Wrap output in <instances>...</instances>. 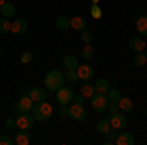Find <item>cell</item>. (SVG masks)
Masks as SVG:
<instances>
[{"label": "cell", "instance_id": "obj_10", "mask_svg": "<svg viewBox=\"0 0 147 145\" xmlns=\"http://www.w3.org/2000/svg\"><path fill=\"white\" fill-rule=\"evenodd\" d=\"M127 45H129V49L131 51H145V39H143V35H134V37H129V41H127Z\"/></svg>", "mask_w": 147, "mask_h": 145}, {"label": "cell", "instance_id": "obj_22", "mask_svg": "<svg viewBox=\"0 0 147 145\" xmlns=\"http://www.w3.org/2000/svg\"><path fill=\"white\" fill-rule=\"evenodd\" d=\"M110 88V82L106 80V78H96L94 80V92H102V94H106Z\"/></svg>", "mask_w": 147, "mask_h": 145}, {"label": "cell", "instance_id": "obj_41", "mask_svg": "<svg viewBox=\"0 0 147 145\" xmlns=\"http://www.w3.org/2000/svg\"><path fill=\"white\" fill-rule=\"evenodd\" d=\"M0 57H2V51H0Z\"/></svg>", "mask_w": 147, "mask_h": 145}, {"label": "cell", "instance_id": "obj_26", "mask_svg": "<svg viewBox=\"0 0 147 145\" xmlns=\"http://www.w3.org/2000/svg\"><path fill=\"white\" fill-rule=\"evenodd\" d=\"M80 55H82V59H92L94 57V45L92 43H84V47H82V51H80Z\"/></svg>", "mask_w": 147, "mask_h": 145}, {"label": "cell", "instance_id": "obj_21", "mask_svg": "<svg viewBox=\"0 0 147 145\" xmlns=\"http://www.w3.org/2000/svg\"><path fill=\"white\" fill-rule=\"evenodd\" d=\"M55 28L61 30V32L71 30V18H69V16H59V18L55 20Z\"/></svg>", "mask_w": 147, "mask_h": 145}, {"label": "cell", "instance_id": "obj_39", "mask_svg": "<svg viewBox=\"0 0 147 145\" xmlns=\"http://www.w3.org/2000/svg\"><path fill=\"white\" fill-rule=\"evenodd\" d=\"M4 2H6V0H0V6H2V4H4Z\"/></svg>", "mask_w": 147, "mask_h": 145}, {"label": "cell", "instance_id": "obj_42", "mask_svg": "<svg viewBox=\"0 0 147 145\" xmlns=\"http://www.w3.org/2000/svg\"><path fill=\"white\" fill-rule=\"evenodd\" d=\"M145 116H147V110H145Z\"/></svg>", "mask_w": 147, "mask_h": 145}, {"label": "cell", "instance_id": "obj_6", "mask_svg": "<svg viewBox=\"0 0 147 145\" xmlns=\"http://www.w3.org/2000/svg\"><path fill=\"white\" fill-rule=\"evenodd\" d=\"M16 123H18V129H32L35 123V118L32 116V112H24V114H18Z\"/></svg>", "mask_w": 147, "mask_h": 145}, {"label": "cell", "instance_id": "obj_30", "mask_svg": "<svg viewBox=\"0 0 147 145\" xmlns=\"http://www.w3.org/2000/svg\"><path fill=\"white\" fill-rule=\"evenodd\" d=\"M4 127L8 129V132H14V129H18V123H16V118L10 116V118H6V122H4Z\"/></svg>", "mask_w": 147, "mask_h": 145}, {"label": "cell", "instance_id": "obj_7", "mask_svg": "<svg viewBox=\"0 0 147 145\" xmlns=\"http://www.w3.org/2000/svg\"><path fill=\"white\" fill-rule=\"evenodd\" d=\"M55 94H57V102L59 104H71L73 102V96H75V92H73L71 86H61Z\"/></svg>", "mask_w": 147, "mask_h": 145}, {"label": "cell", "instance_id": "obj_14", "mask_svg": "<svg viewBox=\"0 0 147 145\" xmlns=\"http://www.w3.org/2000/svg\"><path fill=\"white\" fill-rule=\"evenodd\" d=\"M116 143H118V145H134V143H136V137H134V135L129 134V132L122 129V132H118Z\"/></svg>", "mask_w": 147, "mask_h": 145}, {"label": "cell", "instance_id": "obj_9", "mask_svg": "<svg viewBox=\"0 0 147 145\" xmlns=\"http://www.w3.org/2000/svg\"><path fill=\"white\" fill-rule=\"evenodd\" d=\"M10 32L16 34V35L26 34V32H28V20H26V18H16V20L12 22V26H10Z\"/></svg>", "mask_w": 147, "mask_h": 145}, {"label": "cell", "instance_id": "obj_33", "mask_svg": "<svg viewBox=\"0 0 147 145\" xmlns=\"http://www.w3.org/2000/svg\"><path fill=\"white\" fill-rule=\"evenodd\" d=\"M0 145H14V137L8 134H0Z\"/></svg>", "mask_w": 147, "mask_h": 145}, {"label": "cell", "instance_id": "obj_31", "mask_svg": "<svg viewBox=\"0 0 147 145\" xmlns=\"http://www.w3.org/2000/svg\"><path fill=\"white\" fill-rule=\"evenodd\" d=\"M80 39H82L84 43H92L94 34H92V32H88V30H82V32H80Z\"/></svg>", "mask_w": 147, "mask_h": 145}, {"label": "cell", "instance_id": "obj_36", "mask_svg": "<svg viewBox=\"0 0 147 145\" xmlns=\"http://www.w3.org/2000/svg\"><path fill=\"white\" fill-rule=\"evenodd\" d=\"M32 59H34V53H32V51H26V53H22V63H24V65L32 63Z\"/></svg>", "mask_w": 147, "mask_h": 145}, {"label": "cell", "instance_id": "obj_5", "mask_svg": "<svg viewBox=\"0 0 147 145\" xmlns=\"http://www.w3.org/2000/svg\"><path fill=\"white\" fill-rule=\"evenodd\" d=\"M108 120H110V127L118 129V132H122V129L127 127V118H125L124 112H116V114H112Z\"/></svg>", "mask_w": 147, "mask_h": 145}, {"label": "cell", "instance_id": "obj_12", "mask_svg": "<svg viewBox=\"0 0 147 145\" xmlns=\"http://www.w3.org/2000/svg\"><path fill=\"white\" fill-rule=\"evenodd\" d=\"M32 106H34V100H32L30 96H20V100L16 102V112H18V114L32 112Z\"/></svg>", "mask_w": 147, "mask_h": 145}, {"label": "cell", "instance_id": "obj_18", "mask_svg": "<svg viewBox=\"0 0 147 145\" xmlns=\"http://www.w3.org/2000/svg\"><path fill=\"white\" fill-rule=\"evenodd\" d=\"M14 14H16V6H14L12 2L6 0V2L0 6V16H4V18H12Z\"/></svg>", "mask_w": 147, "mask_h": 145}, {"label": "cell", "instance_id": "obj_11", "mask_svg": "<svg viewBox=\"0 0 147 145\" xmlns=\"http://www.w3.org/2000/svg\"><path fill=\"white\" fill-rule=\"evenodd\" d=\"M77 75H79V80H90L94 77V69L88 63H82V65L77 67Z\"/></svg>", "mask_w": 147, "mask_h": 145}, {"label": "cell", "instance_id": "obj_2", "mask_svg": "<svg viewBox=\"0 0 147 145\" xmlns=\"http://www.w3.org/2000/svg\"><path fill=\"white\" fill-rule=\"evenodd\" d=\"M43 82H45V88H47V92H57V90H59L61 86H63V82H65V75H63L61 71L53 69V71H49V73L45 75Z\"/></svg>", "mask_w": 147, "mask_h": 145}, {"label": "cell", "instance_id": "obj_24", "mask_svg": "<svg viewBox=\"0 0 147 145\" xmlns=\"http://www.w3.org/2000/svg\"><path fill=\"white\" fill-rule=\"evenodd\" d=\"M108 129H110V120H108V118H100V120L96 122V132L104 135Z\"/></svg>", "mask_w": 147, "mask_h": 145}, {"label": "cell", "instance_id": "obj_37", "mask_svg": "<svg viewBox=\"0 0 147 145\" xmlns=\"http://www.w3.org/2000/svg\"><path fill=\"white\" fill-rule=\"evenodd\" d=\"M84 100H86V98H84V96H82L80 92H79V94H75V96H73V102H77V104H82Z\"/></svg>", "mask_w": 147, "mask_h": 145}, {"label": "cell", "instance_id": "obj_27", "mask_svg": "<svg viewBox=\"0 0 147 145\" xmlns=\"http://www.w3.org/2000/svg\"><path fill=\"white\" fill-rule=\"evenodd\" d=\"M106 98L110 102H118L120 98H122V92L118 88H108V92H106Z\"/></svg>", "mask_w": 147, "mask_h": 145}, {"label": "cell", "instance_id": "obj_17", "mask_svg": "<svg viewBox=\"0 0 147 145\" xmlns=\"http://www.w3.org/2000/svg\"><path fill=\"white\" fill-rule=\"evenodd\" d=\"M79 92L84 96V98H90L92 94H94V82H90V80H82Z\"/></svg>", "mask_w": 147, "mask_h": 145}, {"label": "cell", "instance_id": "obj_25", "mask_svg": "<svg viewBox=\"0 0 147 145\" xmlns=\"http://www.w3.org/2000/svg\"><path fill=\"white\" fill-rule=\"evenodd\" d=\"M116 137H118V129L110 127V129L104 134V145H112V143H116Z\"/></svg>", "mask_w": 147, "mask_h": 145}, {"label": "cell", "instance_id": "obj_15", "mask_svg": "<svg viewBox=\"0 0 147 145\" xmlns=\"http://www.w3.org/2000/svg\"><path fill=\"white\" fill-rule=\"evenodd\" d=\"M118 108H120V112H124V114H129V112L134 110V100L127 98V96H122L118 100Z\"/></svg>", "mask_w": 147, "mask_h": 145}, {"label": "cell", "instance_id": "obj_34", "mask_svg": "<svg viewBox=\"0 0 147 145\" xmlns=\"http://www.w3.org/2000/svg\"><path fill=\"white\" fill-rule=\"evenodd\" d=\"M57 114H59L61 118H69V104H59Z\"/></svg>", "mask_w": 147, "mask_h": 145}, {"label": "cell", "instance_id": "obj_38", "mask_svg": "<svg viewBox=\"0 0 147 145\" xmlns=\"http://www.w3.org/2000/svg\"><path fill=\"white\" fill-rule=\"evenodd\" d=\"M90 2H92V4H98V2H100V0H90Z\"/></svg>", "mask_w": 147, "mask_h": 145}, {"label": "cell", "instance_id": "obj_19", "mask_svg": "<svg viewBox=\"0 0 147 145\" xmlns=\"http://www.w3.org/2000/svg\"><path fill=\"white\" fill-rule=\"evenodd\" d=\"M136 28H137V34L145 37V35H147V14L139 16V18L136 20Z\"/></svg>", "mask_w": 147, "mask_h": 145}, {"label": "cell", "instance_id": "obj_20", "mask_svg": "<svg viewBox=\"0 0 147 145\" xmlns=\"http://www.w3.org/2000/svg\"><path fill=\"white\" fill-rule=\"evenodd\" d=\"M71 30H75V32H82V30H86V20L84 18H71Z\"/></svg>", "mask_w": 147, "mask_h": 145}, {"label": "cell", "instance_id": "obj_32", "mask_svg": "<svg viewBox=\"0 0 147 145\" xmlns=\"http://www.w3.org/2000/svg\"><path fill=\"white\" fill-rule=\"evenodd\" d=\"M90 16L94 18V20L102 18V8L98 6V4H92V8H90Z\"/></svg>", "mask_w": 147, "mask_h": 145}, {"label": "cell", "instance_id": "obj_23", "mask_svg": "<svg viewBox=\"0 0 147 145\" xmlns=\"http://www.w3.org/2000/svg\"><path fill=\"white\" fill-rule=\"evenodd\" d=\"M145 63H147V55H145V51H137L136 55H134V67L141 69V67H145Z\"/></svg>", "mask_w": 147, "mask_h": 145}, {"label": "cell", "instance_id": "obj_13", "mask_svg": "<svg viewBox=\"0 0 147 145\" xmlns=\"http://www.w3.org/2000/svg\"><path fill=\"white\" fill-rule=\"evenodd\" d=\"M28 96H30V98H32L34 102L47 100V88H41V86H34V88H30Z\"/></svg>", "mask_w": 147, "mask_h": 145}, {"label": "cell", "instance_id": "obj_28", "mask_svg": "<svg viewBox=\"0 0 147 145\" xmlns=\"http://www.w3.org/2000/svg\"><path fill=\"white\" fill-rule=\"evenodd\" d=\"M10 18H4V16H0V34H8L10 32Z\"/></svg>", "mask_w": 147, "mask_h": 145}, {"label": "cell", "instance_id": "obj_29", "mask_svg": "<svg viewBox=\"0 0 147 145\" xmlns=\"http://www.w3.org/2000/svg\"><path fill=\"white\" fill-rule=\"evenodd\" d=\"M65 80H67V82H71V84L79 82V75H77V69H75V71H67V73H65Z\"/></svg>", "mask_w": 147, "mask_h": 145}, {"label": "cell", "instance_id": "obj_1", "mask_svg": "<svg viewBox=\"0 0 147 145\" xmlns=\"http://www.w3.org/2000/svg\"><path fill=\"white\" fill-rule=\"evenodd\" d=\"M53 114V106L49 104L47 100H41V102H34L32 106V116L35 118V122H47Z\"/></svg>", "mask_w": 147, "mask_h": 145}, {"label": "cell", "instance_id": "obj_3", "mask_svg": "<svg viewBox=\"0 0 147 145\" xmlns=\"http://www.w3.org/2000/svg\"><path fill=\"white\" fill-rule=\"evenodd\" d=\"M90 108L96 114H106V108H108V98H106V94H102V92H94L90 98Z\"/></svg>", "mask_w": 147, "mask_h": 145}, {"label": "cell", "instance_id": "obj_35", "mask_svg": "<svg viewBox=\"0 0 147 145\" xmlns=\"http://www.w3.org/2000/svg\"><path fill=\"white\" fill-rule=\"evenodd\" d=\"M116 112H120V108H118V102H108L106 114H108V116H112V114H116Z\"/></svg>", "mask_w": 147, "mask_h": 145}, {"label": "cell", "instance_id": "obj_16", "mask_svg": "<svg viewBox=\"0 0 147 145\" xmlns=\"http://www.w3.org/2000/svg\"><path fill=\"white\" fill-rule=\"evenodd\" d=\"M79 65H80V63H79V59H77L75 55H71V53H69V55L63 57V67L67 69V71H75Z\"/></svg>", "mask_w": 147, "mask_h": 145}, {"label": "cell", "instance_id": "obj_40", "mask_svg": "<svg viewBox=\"0 0 147 145\" xmlns=\"http://www.w3.org/2000/svg\"><path fill=\"white\" fill-rule=\"evenodd\" d=\"M145 55H147V45H145Z\"/></svg>", "mask_w": 147, "mask_h": 145}, {"label": "cell", "instance_id": "obj_4", "mask_svg": "<svg viewBox=\"0 0 147 145\" xmlns=\"http://www.w3.org/2000/svg\"><path fill=\"white\" fill-rule=\"evenodd\" d=\"M69 118H73L75 122H84V120L88 118V114H86V110H84L82 104L73 102V104H69Z\"/></svg>", "mask_w": 147, "mask_h": 145}, {"label": "cell", "instance_id": "obj_8", "mask_svg": "<svg viewBox=\"0 0 147 145\" xmlns=\"http://www.w3.org/2000/svg\"><path fill=\"white\" fill-rule=\"evenodd\" d=\"M14 143L16 145H30L32 143V135H30V129H20V132H16L14 129Z\"/></svg>", "mask_w": 147, "mask_h": 145}]
</instances>
